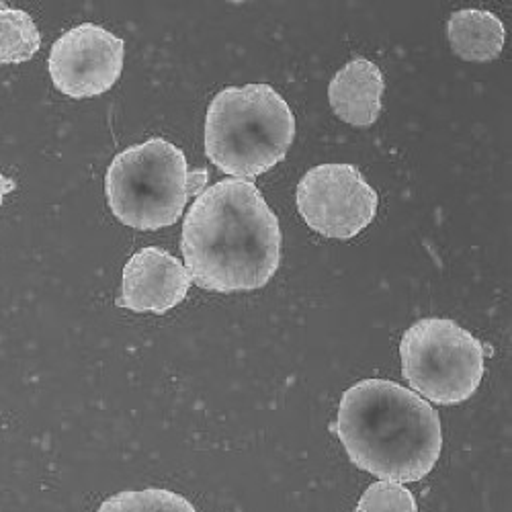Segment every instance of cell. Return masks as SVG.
I'll use <instances>...</instances> for the list:
<instances>
[{"instance_id": "cell-10", "label": "cell", "mask_w": 512, "mask_h": 512, "mask_svg": "<svg viewBox=\"0 0 512 512\" xmlns=\"http://www.w3.org/2000/svg\"><path fill=\"white\" fill-rule=\"evenodd\" d=\"M453 52L467 62L496 60L504 48L506 29L498 15L484 9H461L447 21Z\"/></svg>"}, {"instance_id": "cell-12", "label": "cell", "mask_w": 512, "mask_h": 512, "mask_svg": "<svg viewBox=\"0 0 512 512\" xmlns=\"http://www.w3.org/2000/svg\"><path fill=\"white\" fill-rule=\"evenodd\" d=\"M97 512H197L195 506L181 494L148 488L138 492H121L107 498Z\"/></svg>"}, {"instance_id": "cell-8", "label": "cell", "mask_w": 512, "mask_h": 512, "mask_svg": "<svg viewBox=\"0 0 512 512\" xmlns=\"http://www.w3.org/2000/svg\"><path fill=\"white\" fill-rule=\"evenodd\" d=\"M191 275L170 252L148 246L138 250L123 267L119 306L138 314H166L189 293Z\"/></svg>"}, {"instance_id": "cell-2", "label": "cell", "mask_w": 512, "mask_h": 512, "mask_svg": "<svg viewBox=\"0 0 512 512\" xmlns=\"http://www.w3.org/2000/svg\"><path fill=\"white\" fill-rule=\"evenodd\" d=\"M336 435L357 467L396 484L424 480L443 451L437 410L390 379H363L343 394Z\"/></svg>"}, {"instance_id": "cell-6", "label": "cell", "mask_w": 512, "mask_h": 512, "mask_svg": "<svg viewBox=\"0 0 512 512\" xmlns=\"http://www.w3.org/2000/svg\"><path fill=\"white\" fill-rule=\"evenodd\" d=\"M304 222L326 238L349 240L377 216L379 197L353 164H320L302 177L295 191Z\"/></svg>"}, {"instance_id": "cell-11", "label": "cell", "mask_w": 512, "mask_h": 512, "mask_svg": "<svg viewBox=\"0 0 512 512\" xmlns=\"http://www.w3.org/2000/svg\"><path fill=\"white\" fill-rule=\"evenodd\" d=\"M41 48V35L29 13L0 3V64H23Z\"/></svg>"}, {"instance_id": "cell-15", "label": "cell", "mask_w": 512, "mask_h": 512, "mask_svg": "<svg viewBox=\"0 0 512 512\" xmlns=\"http://www.w3.org/2000/svg\"><path fill=\"white\" fill-rule=\"evenodd\" d=\"M15 189V181L7 179L5 175H0V205H3L5 197Z\"/></svg>"}, {"instance_id": "cell-3", "label": "cell", "mask_w": 512, "mask_h": 512, "mask_svg": "<svg viewBox=\"0 0 512 512\" xmlns=\"http://www.w3.org/2000/svg\"><path fill=\"white\" fill-rule=\"evenodd\" d=\"M295 140V117L269 84L220 91L205 115V154L224 175L256 179L285 160Z\"/></svg>"}, {"instance_id": "cell-13", "label": "cell", "mask_w": 512, "mask_h": 512, "mask_svg": "<svg viewBox=\"0 0 512 512\" xmlns=\"http://www.w3.org/2000/svg\"><path fill=\"white\" fill-rule=\"evenodd\" d=\"M355 512H418V506L404 484L381 480L365 490Z\"/></svg>"}, {"instance_id": "cell-14", "label": "cell", "mask_w": 512, "mask_h": 512, "mask_svg": "<svg viewBox=\"0 0 512 512\" xmlns=\"http://www.w3.org/2000/svg\"><path fill=\"white\" fill-rule=\"evenodd\" d=\"M187 185H189V197H199L203 193V187L207 185V170H195V173H189Z\"/></svg>"}, {"instance_id": "cell-9", "label": "cell", "mask_w": 512, "mask_h": 512, "mask_svg": "<svg viewBox=\"0 0 512 512\" xmlns=\"http://www.w3.org/2000/svg\"><path fill=\"white\" fill-rule=\"evenodd\" d=\"M383 91L386 82L381 70L365 58H355L334 74L328 101L343 121L355 127H369L381 115Z\"/></svg>"}, {"instance_id": "cell-1", "label": "cell", "mask_w": 512, "mask_h": 512, "mask_svg": "<svg viewBox=\"0 0 512 512\" xmlns=\"http://www.w3.org/2000/svg\"><path fill=\"white\" fill-rule=\"evenodd\" d=\"M181 250L201 289H261L281 265V226L252 181L224 179L195 197L183 220Z\"/></svg>"}, {"instance_id": "cell-5", "label": "cell", "mask_w": 512, "mask_h": 512, "mask_svg": "<svg viewBox=\"0 0 512 512\" xmlns=\"http://www.w3.org/2000/svg\"><path fill=\"white\" fill-rule=\"evenodd\" d=\"M402 373L426 402L455 406L472 398L484 377L480 340L447 318L414 322L400 343Z\"/></svg>"}, {"instance_id": "cell-7", "label": "cell", "mask_w": 512, "mask_h": 512, "mask_svg": "<svg viewBox=\"0 0 512 512\" xmlns=\"http://www.w3.org/2000/svg\"><path fill=\"white\" fill-rule=\"evenodd\" d=\"M123 58L121 37L95 23H82L56 41L48 70L60 93L70 99H91L115 87L123 72Z\"/></svg>"}, {"instance_id": "cell-4", "label": "cell", "mask_w": 512, "mask_h": 512, "mask_svg": "<svg viewBox=\"0 0 512 512\" xmlns=\"http://www.w3.org/2000/svg\"><path fill=\"white\" fill-rule=\"evenodd\" d=\"M189 166L181 148L152 138L119 152L107 168L105 193L113 216L134 230L175 226L189 197Z\"/></svg>"}]
</instances>
